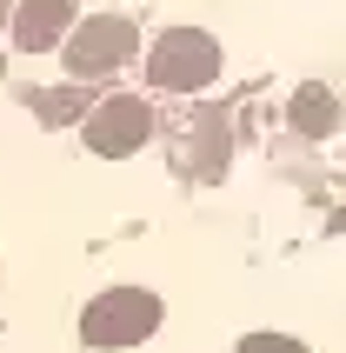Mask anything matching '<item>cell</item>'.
Returning <instances> with one entry per match:
<instances>
[{"label":"cell","mask_w":346,"mask_h":353,"mask_svg":"<svg viewBox=\"0 0 346 353\" xmlns=\"http://www.w3.org/2000/svg\"><path fill=\"white\" fill-rule=\"evenodd\" d=\"M147 80H154L160 94H200L220 80V40L200 34V27H173V34L154 40V54H147Z\"/></svg>","instance_id":"cell-1"},{"label":"cell","mask_w":346,"mask_h":353,"mask_svg":"<svg viewBox=\"0 0 346 353\" xmlns=\"http://www.w3.org/2000/svg\"><path fill=\"white\" fill-rule=\"evenodd\" d=\"M154 327H160V300L147 287H114L80 314L87 347H140V340H154Z\"/></svg>","instance_id":"cell-2"},{"label":"cell","mask_w":346,"mask_h":353,"mask_svg":"<svg viewBox=\"0 0 346 353\" xmlns=\"http://www.w3.org/2000/svg\"><path fill=\"white\" fill-rule=\"evenodd\" d=\"M140 47V27L120 14H87V27H67V74L74 80H107L114 67H127V54Z\"/></svg>","instance_id":"cell-3"},{"label":"cell","mask_w":346,"mask_h":353,"mask_svg":"<svg viewBox=\"0 0 346 353\" xmlns=\"http://www.w3.org/2000/svg\"><path fill=\"white\" fill-rule=\"evenodd\" d=\"M87 120V147H94L100 160H127L147 147V134H154V107L140 94H107L94 107V114H80Z\"/></svg>","instance_id":"cell-4"},{"label":"cell","mask_w":346,"mask_h":353,"mask_svg":"<svg viewBox=\"0 0 346 353\" xmlns=\"http://www.w3.org/2000/svg\"><path fill=\"white\" fill-rule=\"evenodd\" d=\"M67 27H74V0H20L7 14V34H14L20 54H47Z\"/></svg>","instance_id":"cell-5"},{"label":"cell","mask_w":346,"mask_h":353,"mask_svg":"<svg viewBox=\"0 0 346 353\" xmlns=\"http://www.w3.org/2000/svg\"><path fill=\"white\" fill-rule=\"evenodd\" d=\"M180 167H193L200 180H213L220 167H227V134H220V114H200L187 127V140H180Z\"/></svg>","instance_id":"cell-6"},{"label":"cell","mask_w":346,"mask_h":353,"mask_svg":"<svg viewBox=\"0 0 346 353\" xmlns=\"http://www.w3.org/2000/svg\"><path fill=\"white\" fill-rule=\"evenodd\" d=\"M293 127H307V134H333V100L320 94V87L293 94Z\"/></svg>","instance_id":"cell-7"},{"label":"cell","mask_w":346,"mask_h":353,"mask_svg":"<svg viewBox=\"0 0 346 353\" xmlns=\"http://www.w3.org/2000/svg\"><path fill=\"white\" fill-rule=\"evenodd\" d=\"M240 353H307V347L287 340V334H247V340H240Z\"/></svg>","instance_id":"cell-8"},{"label":"cell","mask_w":346,"mask_h":353,"mask_svg":"<svg viewBox=\"0 0 346 353\" xmlns=\"http://www.w3.org/2000/svg\"><path fill=\"white\" fill-rule=\"evenodd\" d=\"M0 20H7V0H0Z\"/></svg>","instance_id":"cell-9"}]
</instances>
